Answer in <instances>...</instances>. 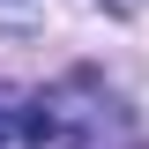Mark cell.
I'll return each mask as SVG.
<instances>
[{
    "label": "cell",
    "mask_w": 149,
    "mask_h": 149,
    "mask_svg": "<svg viewBox=\"0 0 149 149\" xmlns=\"http://www.w3.org/2000/svg\"><path fill=\"white\" fill-rule=\"evenodd\" d=\"M15 134H22V97L8 90V82H0V149L15 142Z\"/></svg>",
    "instance_id": "cell-1"
}]
</instances>
